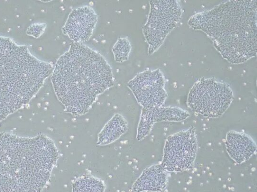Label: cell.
I'll return each mask as SVG.
<instances>
[{
  "mask_svg": "<svg viewBox=\"0 0 257 192\" xmlns=\"http://www.w3.org/2000/svg\"><path fill=\"white\" fill-rule=\"evenodd\" d=\"M51 80L55 94L66 111L87 113L97 96L114 86L111 68L99 52L73 42L58 59Z\"/></svg>",
  "mask_w": 257,
  "mask_h": 192,
  "instance_id": "1",
  "label": "cell"
},
{
  "mask_svg": "<svg viewBox=\"0 0 257 192\" xmlns=\"http://www.w3.org/2000/svg\"><path fill=\"white\" fill-rule=\"evenodd\" d=\"M54 142L0 133V192H42L58 158Z\"/></svg>",
  "mask_w": 257,
  "mask_h": 192,
  "instance_id": "2",
  "label": "cell"
},
{
  "mask_svg": "<svg viewBox=\"0 0 257 192\" xmlns=\"http://www.w3.org/2000/svg\"><path fill=\"white\" fill-rule=\"evenodd\" d=\"M256 0H230L192 16L193 28L205 32L222 56L242 63L256 53Z\"/></svg>",
  "mask_w": 257,
  "mask_h": 192,
  "instance_id": "3",
  "label": "cell"
},
{
  "mask_svg": "<svg viewBox=\"0 0 257 192\" xmlns=\"http://www.w3.org/2000/svg\"><path fill=\"white\" fill-rule=\"evenodd\" d=\"M36 80L26 48L0 37V122L29 102Z\"/></svg>",
  "mask_w": 257,
  "mask_h": 192,
  "instance_id": "4",
  "label": "cell"
},
{
  "mask_svg": "<svg viewBox=\"0 0 257 192\" xmlns=\"http://www.w3.org/2000/svg\"><path fill=\"white\" fill-rule=\"evenodd\" d=\"M233 100V92L228 84L214 78H202L190 90L187 103L193 112L217 118L225 113Z\"/></svg>",
  "mask_w": 257,
  "mask_h": 192,
  "instance_id": "5",
  "label": "cell"
},
{
  "mask_svg": "<svg viewBox=\"0 0 257 192\" xmlns=\"http://www.w3.org/2000/svg\"><path fill=\"white\" fill-rule=\"evenodd\" d=\"M147 22L143 32L152 54L162 45L166 37L177 26L182 15V8L176 0H152Z\"/></svg>",
  "mask_w": 257,
  "mask_h": 192,
  "instance_id": "6",
  "label": "cell"
},
{
  "mask_svg": "<svg viewBox=\"0 0 257 192\" xmlns=\"http://www.w3.org/2000/svg\"><path fill=\"white\" fill-rule=\"evenodd\" d=\"M197 151L196 129L191 126L167 137L160 164L168 172L189 170L194 165Z\"/></svg>",
  "mask_w": 257,
  "mask_h": 192,
  "instance_id": "7",
  "label": "cell"
},
{
  "mask_svg": "<svg viewBox=\"0 0 257 192\" xmlns=\"http://www.w3.org/2000/svg\"><path fill=\"white\" fill-rule=\"evenodd\" d=\"M165 80L159 69L147 70L137 74L127 84L143 110L162 106L167 96Z\"/></svg>",
  "mask_w": 257,
  "mask_h": 192,
  "instance_id": "8",
  "label": "cell"
},
{
  "mask_svg": "<svg viewBox=\"0 0 257 192\" xmlns=\"http://www.w3.org/2000/svg\"><path fill=\"white\" fill-rule=\"evenodd\" d=\"M97 22V15L90 6H82L73 9L62 27L63 32L74 42L88 40Z\"/></svg>",
  "mask_w": 257,
  "mask_h": 192,
  "instance_id": "9",
  "label": "cell"
},
{
  "mask_svg": "<svg viewBox=\"0 0 257 192\" xmlns=\"http://www.w3.org/2000/svg\"><path fill=\"white\" fill-rule=\"evenodd\" d=\"M187 111L178 107L161 106L150 110H142L137 138L140 140L150 132L154 124L162 121L180 122L189 116Z\"/></svg>",
  "mask_w": 257,
  "mask_h": 192,
  "instance_id": "10",
  "label": "cell"
},
{
  "mask_svg": "<svg viewBox=\"0 0 257 192\" xmlns=\"http://www.w3.org/2000/svg\"><path fill=\"white\" fill-rule=\"evenodd\" d=\"M225 146L229 156L238 164L247 161L256 150L254 141L249 135L234 130L227 133Z\"/></svg>",
  "mask_w": 257,
  "mask_h": 192,
  "instance_id": "11",
  "label": "cell"
},
{
  "mask_svg": "<svg viewBox=\"0 0 257 192\" xmlns=\"http://www.w3.org/2000/svg\"><path fill=\"white\" fill-rule=\"evenodd\" d=\"M168 183V172L161 164L145 169L133 184V192H161Z\"/></svg>",
  "mask_w": 257,
  "mask_h": 192,
  "instance_id": "12",
  "label": "cell"
},
{
  "mask_svg": "<svg viewBox=\"0 0 257 192\" xmlns=\"http://www.w3.org/2000/svg\"><path fill=\"white\" fill-rule=\"evenodd\" d=\"M127 129V122L123 117L115 114L107 123L98 136V143L106 144L112 142L122 135Z\"/></svg>",
  "mask_w": 257,
  "mask_h": 192,
  "instance_id": "13",
  "label": "cell"
},
{
  "mask_svg": "<svg viewBox=\"0 0 257 192\" xmlns=\"http://www.w3.org/2000/svg\"><path fill=\"white\" fill-rule=\"evenodd\" d=\"M105 186L99 178L91 175H84L72 184V192H104Z\"/></svg>",
  "mask_w": 257,
  "mask_h": 192,
  "instance_id": "14",
  "label": "cell"
},
{
  "mask_svg": "<svg viewBox=\"0 0 257 192\" xmlns=\"http://www.w3.org/2000/svg\"><path fill=\"white\" fill-rule=\"evenodd\" d=\"M112 50L116 62H121L128 58L131 45L127 38H119L113 45Z\"/></svg>",
  "mask_w": 257,
  "mask_h": 192,
  "instance_id": "15",
  "label": "cell"
}]
</instances>
